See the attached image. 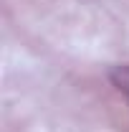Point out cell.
<instances>
[{
	"label": "cell",
	"mask_w": 129,
	"mask_h": 132,
	"mask_svg": "<svg viewBox=\"0 0 129 132\" xmlns=\"http://www.w3.org/2000/svg\"><path fill=\"white\" fill-rule=\"evenodd\" d=\"M109 79L116 86L119 94H124V99L129 102V64H119L109 71Z\"/></svg>",
	"instance_id": "obj_1"
}]
</instances>
